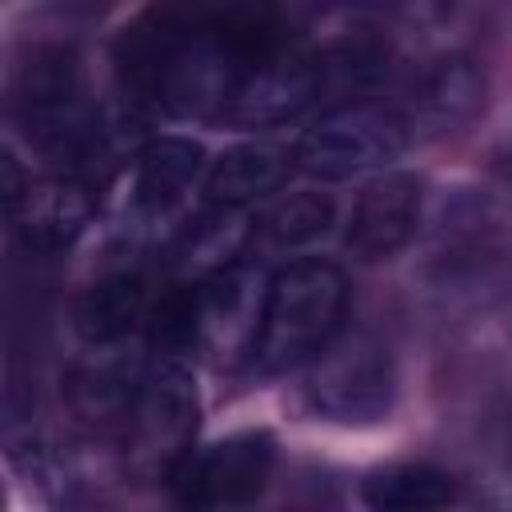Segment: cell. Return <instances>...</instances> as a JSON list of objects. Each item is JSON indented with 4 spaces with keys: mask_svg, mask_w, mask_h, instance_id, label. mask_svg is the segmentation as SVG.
<instances>
[{
    "mask_svg": "<svg viewBox=\"0 0 512 512\" xmlns=\"http://www.w3.org/2000/svg\"><path fill=\"white\" fill-rule=\"evenodd\" d=\"M148 284L132 272L96 280L76 304V328L88 344H116L148 320Z\"/></svg>",
    "mask_w": 512,
    "mask_h": 512,
    "instance_id": "4fadbf2b",
    "label": "cell"
},
{
    "mask_svg": "<svg viewBox=\"0 0 512 512\" xmlns=\"http://www.w3.org/2000/svg\"><path fill=\"white\" fill-rule=\"evenodd\" d=\"M424 212V188L412 172H380L372 176L348 212L344 224V244L356 260H388L396 256L420 228Z\"/></svg>",
    "mask_w": 512,
    "mask_h": 512,
    "instance_id": "9c48e42d",
    "label": "cell"
},
{
    "mask_svg": "<svg viewBox=\"0 0 512 512\" xmlns=\"http://www.w3.org/2000/svg\"><path fill=\"white\" fill-rule=\"evenodd\" d=\"M460 488L432 464H388L360 480V500L376 512H428L456 504Z\"/></svg>",
    "mask_w": 512,
    "mask_h": 512,
    "instance_id": "5bb4252c",
    "label": "cell"
},
{
    "mask_svg": "<svg viewBox=\"0 0 512 512\" xmlns=\"http://www.w3.org/2000/svg\"><path fill=\"white\" fill-rule=\"evenodd\" d=\"M196 416H200V400L192 372L176 356H164L152 372H144L132 408L120 424L128 472L144 484L152 480L168 484L180 460L192 452Z\"/></svg>",
    "mask_w": 512,
    "mask_h": 512,
    "instance_id": "277c9868",
    "label": "cell"
},
{
    "mask_svg": "<svg viewBox=\"0 0 512 512\" xmlns=\"http://www.w3.org/2000/svg\"><path fill=\"white\" fill-rule=\"evenodd\" d=\"M276 468V440L264 428L232 432L208 448H192L172 472L168 488L184 508H244Z\"/></svg>",
    "mask_w": 512,
    "mask_h": 512,
    "instance_id": "52a82bcc",
    "label": "cell"
},
{
    "mask_svg": "<svg viewBox=\"0 0 512 512\" xmlns=\"http://www.w3.org/2000/svg\"><path fill=\"white\" fill-rule=\"evenodd\" d=\"M352 4H388V0H352Z\"/></svg>",
    "mask_w": 512,
    "mask_h": 512,
    "instance_id": "e0dca14e",
    "label": "cell"
},
{
    "mask_svg": "<svg viewBox=\"0 0 512 512\" xmlns=\"http://www.w3.org/2000/svg\"><path fill=\"white\" fill-rule=\"evenodd\" d=\"M192 288H196V352H208L212 360H248L256 344L268 280L252 264L232 260L192 280Z\"/></svg>",
    "mask_w": 512,
    "mask_h": 512,
    "instance_id": "ba28073f",
    "label": "cell"
},
{
    "mask_svg": "<svg viewBox=\"0 0 512 512\" xmlns=\"http://www.w3.org/2000/svg\"><path fill=\"white\" fill-rule=\"evenodd\" d=\"M80 56L68 44H40L16 68L12 108L28 136L44 148L84 156L96 144V128L80 104Z\"/></svg>",
    "mask_w": 512,
    "mask_h": 512,
    "instance_id": "8992f818",
    "label": "cell"
},
{
    "mask_svg": "<svg viewBox=\"0 0 512 512\" xmlns=\"http://www.w3.org/2000/svg\"><path fill=\"white\" fill-rule=\"evenodd\" d=\"M304 404L328 424L372 428L396 404V360L372 332H340L304 372Z\"/></svg>",
    "mask_w": 512,
    "mask_h": 512,
    "instance_id": "3957f363",
    "label": "cell"
},
{
    "mask_svg": "<svg viewBox=\"0 0 512 512\" xmlns=\"http://www.w3.org/2000/svg\"><path fill=\"white\" fill-rule=\"evenodd\" d=\"M480 108H484V72L468 56H440L412 80L400 116L412 140H440L468 128Z\"/></svg>",
    "mask_w": 512,
    "mask_h": 512,
    "instance_id": "30bf717a",
    "label": "cell"
},
{
    "mask_svg": "<svg viewBox=\"0 0 512 512\" xmlns=\"http://www.w3.org/2000/svg\"><path fill=\"white\" fill-rule=\"evenodd\" d=\"M88 212H92V196L76 176H64V180H52V184H40V188L28 184L24 200L12 208V216L24 220L28 240L44 244V248L68 244L84 228Z\"/></svg>",
    "mask_w": 512,
    "mask_h": 512,
    "instance_id": "9a60e30c",
    "label": "cell"
},
{
    "mask_svg": "<svg viewBox=\"0 0 512 512\" xmlns=\"http://www.w3.org/2000/svg\"><path fill=\"white\" fill-rule=\"evenodd\" d=\"M288 48V20L268 0H188L136 16L112 56L136 100L176 120L220 124L240 84Z\"/></svg>",
    "mask_w": 512,
    "mask_h": 512,
    "instance_id": "6da1fadb",
    "label": "cell"
},
{
    "mask_svg": "<svg viewBox=\"0 0 512 512\" xmlns=\"http://www.w3.org/2000/svg\"><path fill=\"white\" fill-rule=\"evenodd\" d=\"M296 156L276 140H248L224 148L204 172V196L212 208H244L284 188Z\"/></svg>",
    "mask_w": 512,
    "mask_h": 512,
    "instance_id": "8fae6325",
    "label": "cell"
},
{
    "mask_svg": "<svg viewBox=\"0 0 512 512\" xmlns=\"http://www.w3.org/2000/svg\"><path fill=\"white\" fill-rule=\"evenodd\" d=\"M348 276L328 260H292L268 276L248 364L260 376L308 368L348 320Z\"/></svg>",
    "mask_w": 512,
    "mask_h": 512,
    "instance_id": "7a4b0ae2",
    "label": "cell"
},
{
    "mask_svg": "<svg viewBox=\"0 0 512 512\" xmlns=\"http://www.w3.org/2000/svg\"><path fill=\"white\" fill-rule=\"evenodd\" d=\"M204 148L188 136H156L136 152L132 172V212L168 216L200 180Z\"/></svg>",
    "mask_w": 512,
    "mask_h": 512,
    "instance_id": "7c38bea8",
    "label": "cell"
},
{
    "mask_svg": "<svg viewBox=\"0 0 512 512\" xmlns=\"http://www.w3.org/2000/svg\"><path fill=\"white\" fill-rule=\"evenodd\" d=\"M336 204L324 192H284L276 204L264 208V216L252 220V240L264 248H304L312 240H320L332 228Z\"/></svg>",
    "mask_w": 512,
    "mask_h": 512,
    "instance_id": "2e32d148",
    "label": "cell"
},
{
    "mask_svg": "<svg viewBox=\"0 0 512 512\" xmlns=\"http://www.w3.org/2000/svg\"><path fill=\"white\" fill-rule=\"evenodd\" d=\"M412 144V132L400 108L372 100L340 104L320 112L292 144L296 168L312 180H352L392 164Z\"/></svg>",
    "mask_w": 512,
    "mask_h": 512,
    "instance_id": "5b68a950",
    "label": "cell"
}]
</instances>
